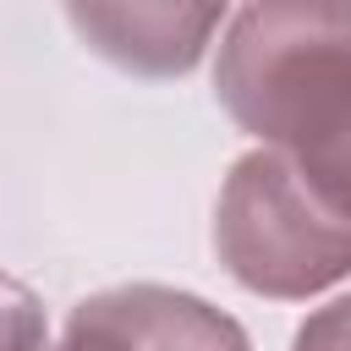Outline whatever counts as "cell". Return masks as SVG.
Here are the masks:
<instances>
[{
	"instance_id": "obj_1",
	"label": "cell",
	"mask_w": 351,
	"mask_h": 351,
	"mask_svg": "<svg viewBox=\"0 0 351 351\" xmlns=\"http://www.w3.org/2000/svg\"><path fill=\"white\" fill-rule=\"evenodd\" d=\"M225 115L351 219V5H247L214 60Z\"/></svg>"
},
{
	"instance_id": "obj_2",
	"label": "cell",
	"mask_w": 351,
	"mask_h": 351,
	"mask_svg": "<svg viewBox=\"0 0 351 351\" xmlns=\"http://www.w3.org/2000/svg\"><path fill=\"white\" fill-rule=\"evenodd\" d=\"M214 252L241 291L307 302L351 280V219H340L280 154L252 148L219 186Z\"/></svg>"
},
{
	"instance_id": "obj_3",
	"label": "cell",
	"mask_w": 351,
	"mask_h": 351,
	"mask_svg": "<svg viewBox=\"0 0 351 351\" xmlns=\"http://www.w3.org/2000/svg\"><path fill=\"white\" fill-rule=\"evenodd\" d=\"M55 351H252V340L214 302L137 280L82 296Z\"/></svg>"
},
{
	"instance_id": "obj_4",
	"label": "cell",
	"mask_w": 351,
	"mask_h": 351,
	"mask_svg": "<svg viewBox=\"0 0 351 351\" xmlns=\"http://www.w3.org/2000/svg\"><path fill=\"white\" fill-rule=\"evenodd\" d=\"M66 22L121 71L186 77L230 16L225 5H66Z\"/></svg>"
},
{
	"instance_id": "obj_5",
	"label": "cell",
	"mask_w": 351,
	"mask_h": 351,
	"mask_svg": "<svg viewBox=\"0 0 351 351\" xmlns=\"http://www.w3.org/2000/svg\"><path fill=\"white\" fill-rule=\"evenodd\" d=\"M0 351H49L44 302L16 274H0Z\"/></svg>"
},
{
	"instance_id": "obj_6",
	"label": "cell",
	"mask_w": 351,
	"mask_h": 351,
	"mask_svg": "<svg viewBox=\"0 0 351 351\" xmlns=\"http://www.w3.org/2000/svg\"><path fill=\"white\" fill-rule=\"evenodd\" d=\"M291 351H351V291L335 296L329 307L307 313L296 340H291Z\"/></svg>"
}]
</instances>
